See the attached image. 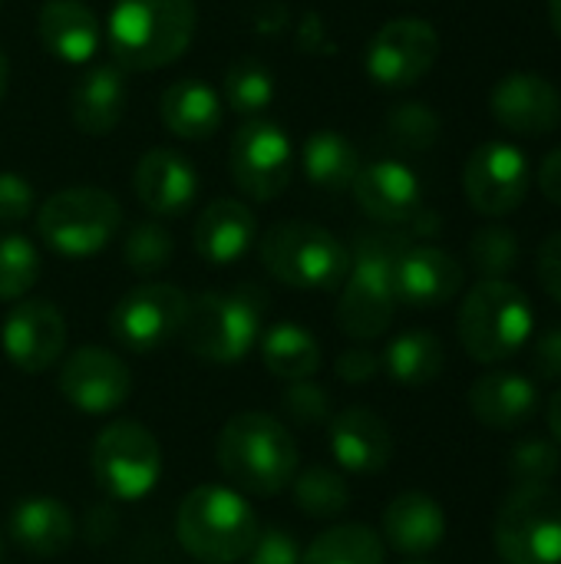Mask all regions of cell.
<instances>
[{
  "label": "cell",
  "instance_id": "obj_1",
  "mask_svg": "<svg viewBox=\"0 0 561 564\" xmlns=\"http://www.w3.org/2000/svg\"><path fill=\"white\" fill-rule=\"evenodd\" d=\"M225 479L241 496H278L298 476V443L291 430L258 410L231 416L215 443Z\"/></svg>",
  "mask_w": 561,
  "mask_h": 564
},
{
  "label": "cell",
  "instance_id": "obj_2",
  "mask_svg": "<svg viewBox=\"0 0 561 564\" xmlns=\"http://www.w3.org/2000/svg\"><path fill=\"white\" fill-rule=\"evenodd\" d=\"M195 33V0H116L109 50L122 69L149 73L175 63Z\"/></svg>",
  "mask_w": 561,
  "mask_h": 564
},
{
  "label": "cell",
  "instance_id": "obj_3",
  "mask_svg": "<svg viewBox=\"0 0 561 564\" xmlns=\"http://www.w3.org/2000/svg\"><path fill=\"white\" fill-rule=\"evenodd\" d=\"M410 245L407 235H360L350 251V271L341 284L337 324L354 340H377L397 314L393 264Z\"/></svg>",
  "mask_w": 561,
  "mask_h": 564
},
{
  "label": "cell",
  "instance_id": "obj_4",
  "mask_svg": "<svg viewBox=\"0 0 561 564\" xmlns=\"http://www.w3.org/2000/svg\"><path fill=\"white\" fill-rule=\"evenodd\" d=\"M258 516L238 489L198 486L192 489L175 519L179 545L202 564H235L251 555L258 542Z\"/></svg>",
  "mask_w": 561,
  "mask_h": 564
},
{
  "label": "cell",
  "instance_id": "obj_5",
  "mask_svg": "<svg viewBox=\"0 0 561 564\" xmlns=\"http://www.w3.org/2000/svg\"><path fill=\"white\" fill-rule=\"evenodd\" d=\"M460 344L476 364H506L513 360L536 330V311L529 294L509 278H483L470 288L460 304Z\"/></svg>",
  "mask_w": 561,
  "mask_h": 564
},
{
  "label": "cell",
  "instance_id": "obj_6",
  "mask_svg": "<svg viewBox=\"0 0 561 564\" xmlns=\"http://www.w3.org/2000/svg\"><path fill=\"white\" fill-rule=\"evenodd\" d=\"M265 294L251 284L235 291H208L188 301L182 340L205 364H238L261 340Z\"/></svg>",
  "mask_w": 561,
  "mask_h": 564
},
{
  "label": "cell",
  "instance_id": "obj_7",
  "mask_svg": "<svg viewBox=\"0 0 561 564\" xmlns=\"http://www.w3.org/2000/svg\"><path fill=\"white\" fill-rule=\"evenodd\" d=\"M268 274L298 291H337L350 271V248L321 225L281 221L261 238Z\"/></svg>",
  "mask_w": 561,
  "mask_h": 564
},
{
  "label": "cell",
  "instance_id": "obj_8",
  "mask_svg": "<svg viewBox=\"0 0 561 564\" xmlns=\"http://www.w3.org/2000/svg\"><path fill=\"white\" fill-rule=\"evenodd\" d=\"M493 542L503 564H561V492L513 486L496 512Z\"/></svg>",
  "mask_w": 561,
  "mask_h": 564
},
{
  "label": "cell",
  "instance_id": "obj_9",
  "mask_svg": "<svg viewBox=\"0 0 561 564\" xmlns=\"http://www.w3.org/2000/svg\"><path fill=\"white\" fill-rule=\"evenodd\" d=\"M122 225L119 202L93 185H76L50 195L36 212L40 238L66 258H89L109 245Z\"/></svg>",
  "mask_w": 561,
  "mask_h": 564
},
{
  "label": "cell",
  "instance_id": "obj_10",
  "mask_svg": "<svg viewBox=\"0 0 561 564\" xmlns=\"http://www.w3.org/2000/svg\"><path fill=\"white\" fill-rule=\"evenodd\" d=\"M89 466L99 489H106L112 499L136 502L155 489L162 476V449L142 423L119 420L96 436Z\"/></svg>",
  "mask_w": 561,
  "mask_h": 564
},
{
  "label": "cell",
  "instance_id": "obj_11",
  "mask_svg": "<svg viewBox=\"0 0 561 564\" xmlns=\"http://www.w3.org/2000/svg\"><path fill=\"white\" fill-rule=\"evenodd\" d=\"M188 297L175 284H139L126 291L109 311V330L129 354H155L182 334Z\"/></svg>",
  "mask_w": 561,
  "mask_h": 564
},
{
  "label": "cell",
  "instance_id": "obj_12",
  "mask_svg": "<svg viewBox=\"0 0 561 564\" xmlns=\"http://www.w3.org/2000/svg\"><path fill=\"white\" fill-rule=\"evenodd\" d=\"M529 185V159L513 142H483L463 165V192L479 215L499 218L516 212L526 202Z\"/></svg>",
  "mask_w": 561,
  "mask_h": 564
},
{
  "label": "cell",
  "instance_id": "obj_13",
  "mask_svg": "<svg viewBox=\"0 0 561 564\" xmlns=\"http://www.w3.org/2000/svg\"><path fill=\"white\" fill-rule=\"evenodd\" d=\"M440 56V33L420 17H397L377 30L367 46V73L387 89L420 83Z\"/></svg>",
  "mask_w": 561,
  "mask_h": 564
},
{
  "label": "cell",
  "instance_id": "obj_14",
  "mask_svg": "<svg viewBox=\"0 0 561 564\" xmlns=\"http://www.w3.org/2000/svg\"><path fill=\"white\" fill-rule=\"evenodd\" d=\"M294 175V149L274 122H248L231 139V178L255 202L278 198Z\"/></svg>",
  "mask_w": 561,
  "mask_h": 564
},
{
  "label": "cell",
  "instance_id": "obj_15",
  "mask_svg": "<svg viewBox=\"0 0 561 564\" xmlns=\"http://www.w3.org/2000/svg\"><path fill=\"white\" fill-rule=\"evenodd\" d=\"M56 387L73 410L89 413V416H106L129 400L132 373L116 354L89 344V347L73 350L63 360Z\"/></svg>",
  "mask_w": 561,
  "mask_h": 564
},
{
  "label": "cell",
  "instance_id": "obj_16",
  "mask_svg": "<svg viewBox=\"0 0 561 564\" xmlns=\"http://www.w3.org/2000/svg\"><path fill=\"white\" fill-rule=\"evenodd\" d=\"M0 347L23 373H46L66 350V321L50 301H17L0 324Z\"/></svg>",
  "mask_w": 561,
  "mask_h": 564
},
{
  "label": "cell",
  "instance_id": "obj_17",
  "mask_svg": "<svg viewBox=\"0 0 561 564\" xmlns=\"http://www.w3.org/2000/svg\"><path fill=\"white\" fill-rule=\"evenodd\" d=\"M489 112L506 132L542 139L561 126V96L546 76L519 69L493 86Z\"/></svg>",
  "mask_w": 561,
  "mask_h": 564
},
{
  "label": "cell",
  "instance_id": "obj_18",
  "mask_svg": "<svg viewBox=\"0 0 561 564\" xmlns=\"http://www.w3.org/2000/svg\"><path fill=\"white\" fill-rule=\"evenodd\" d=\"M463 278H466L463 264L450 251L410 241L397 254V264H393L397 304H407L417 311L443 307L463 291Z\"/></svg>",
  "mask_w": 561,
  "mask_h": 564
},
{
  "label": "cell",
  "instance_id": "obj_19",
  "mask_svg": "<svg viewBox=\"0 0 561 564\" xmlns=\"http://www.w3.org/2000/svg\"><path fill=\"white\" fill-rule=\"evenodd\" d=\"M470 413L496 433H516L522 426H529L542 406L539 397V383L526 373H513V370H493L473 380L470 393H466Z\"/></svg>",
  "mask_w": 561,
  "mask_h": 564
},
{
  "label": "cell",
  "instance_id": "obj_20",
  "mask_svg": "<svg viewBox=\"0 0 561 564\" xmlns=\"http://www.w3.org/2000/svg\"><path fill=\"white\" fill-rule=\"evenodd\" d=\"M357 205L380 225H410L423 212V188L410 165L380 159L364 165L350 185Z\"/></svg>",
  "mask_w": 561,
  "mask_h": 564
},
{
  "label": "cell",
  "instance_id": "obj_21",
  "mask_svg": "<svg viewBox=\"0 0 561 564\" xmlns=\"http://www.w3.org/2000/svg\"><path fill=\"white\" fill-rule=\"evenodd\" d=\"M132 188H136V198L142 202L145 212L162 215V218H175L195 202L198 175H195V165L182 152L149 149L136 165Z\"/></svg>",
  "mask_w": 561,
  "mask_h": 564
},
{
  "label": "cell",
  "instance_id": "obj_22",
  "mask_svg": "<svg viewBox=\"0 0 561 564\" xmlns=\"http://www.w3.org/2000/svg\"><path fill=\"white\" fill-rule=\"evenodd\" d=\"M331 453L347 473L374 476L393 459V433L374 410L350 406L331 420Z\"/></svg>",
  "mask_w": 561,
  "mask_h": 564
},
{
  "label": "cell",
  "instance_id": "obj_23",
  "mask_svg": "<svg viewBox=\"0 0 561 564\" xmlns=\"http://www.w3.org/2000/svg\"><path fill=\"white\" fill-rule=\"evenodd\" d=\"M384 545L400 555H430L446 539V512L427 492H403L384 509Z\"/></svg>",
  "mask_w": 561,
  "mask_h": 564
},
{
  "label": "cell",
  "instance_id": "obj_24",
  "mask_svg": "<svg viewBox=\"0 0 561 564\" xmlns=\"http://www.w3.org/2000/svg\"><path fill=\"white\" fill-rule=\"evenodd\" d=\"M255 235H258L255 212L235 198H218L198 215L192 245L198 258L208 264H235L255 245Z\"/></svg>",
  "mask_w": 561,
  "mask_h": 564
},
{
  "label": "cell",
  "instance_id": "obj_25",
  "mask_svg": "<svg viewBox=\"0 0 561 564\" xmlns=\"http://www.w3.org/2000/svg\"><path fill=\"white\" fill-rule=\"evenodd\" d=\"M7 532H10L13 545H20L23 552H30L36 558H53L73 545L76 522L63 502H56L50 496H33L10 509Z\"/></svg>",
  "mask_w": 561,
  "mask_h": 564
},
{
  "label": "cell",
  "instance_id": "obj_26",
  "mask_svg": "<svg viewBox=\"0 0 561 564\" xmlns=\"http://www.w3.org/2000/svg\"><path fill=\"white\" fill-rule=\"evenodd\" d=\"M36 33L63 63H86L99 46V20L79 0H46L36 17Z\"/></svg>",
  "mask_w": 561,
  "mask_h": 564
},
{
  "label": "cell",
  "instance_id": "obj_27",
  "mask_svg": "<svg viewBox=\"0 0 561 564\" xmlns=\"http://www.w3.org/2000/svg\"><path fill=\"white\" fill-rule=\"evenodd\" d=\"M73 122L86 135H106L119 126L126 112V76L119 66H96L89 69L69 99Z\"/></svg>",
  "mask_w": 561,
  "mask_h": 564
},
{
  "label": "cell",
  "instance_id": "obj_28",
  "mask_svg": "<svg viewBox=\"0 0 561 564\" xmlns=\"http://www.w3.org/2000/svg\"><path fill=\"white\" fill-rule=\"evenodd\" d=\"M159 116L179 139H208L222 126V99L202 79H175L159 99Z\"/></svg>",
  "mask_w": 561,
  "mask_h": 564
},
{
  "label": "cell",
  "instance_id": "obj_29",
  "mask_svg": "<svg viewBox=\"0 0 561 564\" xmlns=\"http://www.w3.org/2000/svg\"><path fill=\"white\" fill-rule=\"evenodd\" d=\"M261 350V364L271 377L284 380V383H298V380H311L321 370V344L317 337L291 321H281L274 327H268L258 340Z\"/></svg>",
  "mask_w": 561,
  "mask_h": 564
},
{
  "label": "cell",
  "instance_id": "obj_30",
  "mask_svg": "<svg viewBox=\"0 0 561 564\" xmlns=\"http://www.w3.org/2000/svg\"><path fill=\"white\" fill-rule=\"evenodd\" d=\"M380 367L397 387H430L446 367V347L430 330H407L387 344Z\"/></svg>",
  "mask_w": 561,
  "mask_h": 564
},
{
  "label": "cell",
  "instance_id": "obj_31",
  "mask_svg": "<svg viewBox=\"0 0 561 564\" xmlns=\"http://www.w3.org/2000/svg\"><path fill=\"white\" fill-rule=\"evenodd\" d=\"M360 152L341 132H314L304 145V175L324 192H347L360 175Z\"/></svg>",
  "mask_w": 561,
  "mask_h": 564
},
{
  "label": "cell",
  "instance_id": "obj_32",
  "mask_svg": "<svg viewBox=\"0 0 561 564\" xmlns=\"http://www.w3.org/2000/svg\"><path fill=\"white\" fill-rule=\"evenodd\" d=\"M387 545L367 525H334L321 532L308 552H301V564H384Z\"/></svg>",
  "mask_w": 561,
  "mask_h": 564
},
{
  "label": "cell",
  "instance_id": "obj_33",
  "mask_svg": "<svg viewBox=\"0 0 561 564\" xmlns=\"http://www.w3.org/2000/svg\"><path fill=\"white\" fill-rule=\"evenodd\" d=\"M294 506L308 519H337L350 509V489L347 479L334 469L311 466L294 479Z\"/></svg>",
  "mask_w": 561,
  "mask_h": 564
},
{
  "label": "cell",
  "instance_id": "obj_34",
  "mask_svg": "<svg viewBox=\"0 0 561 564\" xmlns=\"http://www.w3.org/2000/svg\"><path fill=\"white\" fill-rule=\"evenodd\" d=\"M519 258H522V245H519L516 231H509L506 225H486L470 241V261L483 278L513 274Z\"/></svg>",
  "mask_w": 561,
  "mask_h": 564
},
{
  "label": "cell",
  "instance_id": "obj_35",
  "mask_svg": "<svg viewBox=\"0 0 561 564\" xmlns=\"http://www.w3.org/2000/svg\"><path fill=\"white\" fill-rule=\"evenodd\" d=\"M40 278V254L23 235H0V301H20Z\"/></svg>",
  "mask_w": 561,
  "mask_h": 564
},
{
  "label": "cell",
  "instance_id": "obj_36",
  "mask_svg": "<svg viewBox=\"0 0 561 564\" xmlns=\"http://www.w3.org/2000/svg\"><path fill=\"white\" fill-rule=\"evenodd\" d=\"M561 469V449L552 440H519L509 449L506 473L516 486H552Z\"/></svg>",
  "mask_w": 561,
  "mask_h": 564
},
{
  "label": "cell",
  "instance_id": "obj_37",
  "mask_svg": "<svg viewBox=\"0 0 561 564\" xmlns=\"http://www.w3.org/2000/svg\"><path fill=\"white\" fill-rule=\"evenodd\" d=\"M274 96V79L271 69L261 66L258 59H241L228 69L225 76V99L235 112L255 116L261 112Z\"/></svg>",
  "mask_w": 561,
  "mask_h": 564
},
{
  "label": "cell",
  "instance_id": "obj_38",
  "mask_svg": "<svg viewBox=\"0 0 561 564\" xmlns=\"http://www.w3.org/2000/svg\"><path fill=\"white\" fill-rule=\"evenodd\" d=\"M172 254H175L172 235L162 225H155V221L136 225L126 235V245H122L126 268L136 271V274H159L162 268L172 264Z\"/></svg>",
  "mask_w": 561,
  "mask_h": 564
},
{
  "label": "cell",
  "instance_id": "obj_39",
  "mask_svg": "<svg viewBox=\"0 0 561 564\" xmlns=\"http://www.w3.org/2000/svg\"><path fill=\"white\" fill-rule=\"evenodd\" d=\"M387 135L400 149L423 152V149H430L440 139V116L430 106H423V102H407V106L390 112Z\"/></svg>",
  "mask_w": 561,
  "mask_h": 564
},
{
  "label": "cell",
  "instance_id": "obj_40",
  "mask_svg": "<svg viewBox=\"0 0 561 564\" xmlns=\"http://www.w3.org/2000/svg\"><path fill=\"white\" fill-rule=\"evenodd\" d=\"M284 413L301 423V426H317V423H327L331 420V397L324 387H317L314 380H298V383H288L284 390Z\"/></svg>",
  "mask_w": 561,
  "mask_h": 564
},
{
  "label": "cell",
  "instance_id": "obj_41",
  "mask_svg": "<svg viewBox=\"0 0 561 564\" xmlns=\"http://www.w3.org/2000/svg\"><path fill=\"white\" fill-rule=\"evenodd\" d=\"M251 564H301V545L291 532L284 529H268L258 532V542L248 555Z\"/></svg>",
  "mask_w": 561,
  "mask_h": 564
},
{
  "label": "cell",
  "instance_id": "obj_42",
  "mask_svg": "<svg viewBox=\"0 0 561 564\" xmlns=\"http://www.w3.org/2000/svg\"><path fill=\"white\" fill-rule=\"evenodd\" d=\"M33 212V188L17 172H0V225H17Z\"/></svg>",
  "mask_w": 561,
  "mask_h": 564
},
{
  "label": "cell",
  "instance_id": "obj_43",
  "mask_svg": "<svg viewBox=\"0 0 561 564\" xmlns=\"http://www.w3.org/2000/svg\"><path fill=\"white\" fill-rule=\"evenodd\" d=\"M532 373L536 380L559 383L561 380V324H549L532 344Z\"/></svg>",
  "mask_w": 561,
  "mask_h": 564
},
{
  "label": "cell",
  "instance_id": "obj_44",
  "mask_svg": "<svg viewBox=\"0 0 561 564\" xmlns=\"http://www.w3.org/2000/svg\"><path fill=\"white\" fill-rule=\"evenodd\" d=\"M536 274H539L542 291L561 307V231L542 241V248L536 254Z\"/></svg>",
  "mask_w": 561,
  "mask_h": 564
},
{
  "label": "cell",
  "instance_id": "obj_45",
  "mask_svg": "<svg viewBox=\"0 0 561 564\" xmlns=\"http://www.w3.org/2000/svg\"><path fill=\"white\" fill-rule=\"evenodd\" d=\"M380 370H384L380 367V357L374 350H367V347H354V350H344L337 357V377L344 383H354V387L370 383Z\"/></svg>",
  "mask_w": 561,
  "mask_h": 564
},
{
  "label": "cell",
  "instance_id": "obj_46",
  "mask_svg": "<svg viewBox=\"0 0 561 564\" xmlns=\"http://www.w3.org/2000/svg\"><path fill=\"white\" fill-rule=\"evenodd\" d=\"M536 182H539L542 195H546L552 205H559L561 208V145L559 149H552V152L542 159V165H539V172H536Z\"/></svg>",
  "mask_w": 561,
  "mask_h": 564
},
{
  "label": "cell",
  "instance_id": "obj_47",
  "mask_svg": "<svg viewBox=\"0 0 561 564\" xmlns=\"http://www.w3.org/2000/svg\"><path fill=\"white\" fill-rule=\"evenodd\" d=\"M546 423H549V433H552V443L561 446V387L549 397V406H546Z\"/></svg>",
  "mask_w": 561,
  "mask_h": 564
},
{
  "label": "cell",
  "instance_id": "obj_48",
  "mask_svg": "<svg viewBox=\"0 0 561 564\" xmlns=\"http://www.w3.org/2000/svg\"><path fill=\"white\" fill-rule=\"evenodd\" d=\"M549 20H552V30L561 40V0H549Z\"/></svg>",
  "mask_w": 561,
  "mask_h": 564
},
{
  "label": "cell",
  "instance_id": "obj_49",
  "mask_svg": "<svg viewBox=\"0 0 561 564\" xmlns=\"http://www.w3.org/2000/svg\"><path fill=\"white\" fill-rule=\"evenodd\" d=\"M7 76H10V63H7V56H3V50H0V99H3V93H7Z\"/></svg>",
  "mask_w": 561,
  "mask_h": 564
},
{
  "label": "cell",
  "instance_id": "obj_50",
  "mask_svg": "<svg viewBox=\"0 0 561 564\" xmlns=\"http://www.w3.org/2000/svg\"><path fill=\"white\" fill-rule=\"evenodd\" d=\"M407 564H430V562H407Z\"/></svg>",
  "mask_w": 561,
  "mask_h": 564
}]
</instances>
